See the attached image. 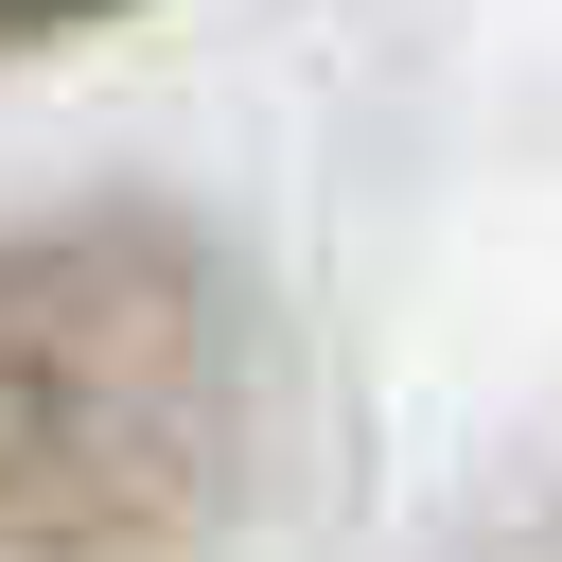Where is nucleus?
<instances>
[{
  "label": "nucleus",
  "mask_w": 562,
  "mask_h": 562,
  "mask_svg": "<svg viewBox=\"0 0 562 562\" xmlns=\"http://www.w3.org/2000/svg\"><path fill=\"white\" fill-rule=\"evenodd\" d=\"M246 439L211 263L158 228L0 246V562H158Z\"/></svg>",
  "instance_id": "obj_1"
}]
</instances>
